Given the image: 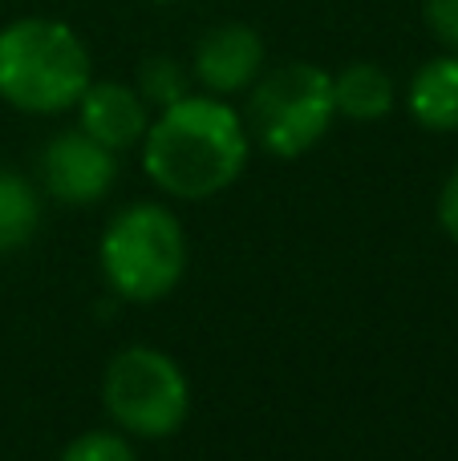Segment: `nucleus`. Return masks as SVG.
Listing matches in <instances>:
<instances>
[{"label": "nucleus", "instance_id": "3", "mask_svg": "<svg viewBox=\"0 0 458 461\" xmlns=\"http://www.w3.org/2000/svg\"><path fill=\"white\" fill-rule=\"evenodd\" d=\"M102 271L122 300L154 303L187 271V235L159 203H138L110 219L102 235Z\"/></svg>", "mask_w": 458, "mask_h": 461}, {"label": "nucleus", "instance_id": "12", "mask_svg": "<svg viewBox=\"0 0 458 461\" xmlns=\"http://www.w3.org/2000/svg\"><path fill=\"white\" fill-rule=\"evenodd\" d=\"M179 97H187V77H183V69H179V61H170V57H151V61L142 65V102H154L162 110V105L179 102Z\"/></svg>", "mask_w": 458, "mask_h": 461}, {"label": "nucleus", "instance_id": "14", "mask_svg": "<svg viewBox=\"0 0 458 461\" xmlns=\"http://www.w3.org/2000/svg\"><path fill=\"white\" fill-rule=\"evenodd\" d=\"M422 16H426V29L435 32L438 45L458 53V0H426Z\"/></svg>", "mask_w": 458, "mask_h": 461}, {"label": "nucleus", "instance_id": "10", "mask_svg": "<svg viewBox=\"0 0 458 461\" xmlns=\"http://www.w3.org/2000/svg\"><path fill=\"white\" fill-rule=\"evenodd\" d=\"M333 105L353 122H381L394 110V77L373 61H353L333 77Z\"/></svg>", "mask_w": 458, "mask_h": 461}, {"label": "nucleus", "instance_id": "11", "mask_svg": "<svg viewBox=\"0 0 458 461\" xmlns=\"http://www.w3.org/2000/svg\"><path fill=\"white\" fill-rule=\"evenodd\" d=\"M41 227L37 191L16 170H0V255L21 251Z\"/></svg>", "mask_w": 458, "mask_h": 461}, {"label": "nucleus", "instance_id": "15", "mask_svg": "<svg viewBox=\"0 0 458 461\" xmlns=\"http://www.w3.org/2000/svg\"><path fill=\"white\" fill-rule=\"evenodd\" d=\"M438 223L458 243V167L451 170V178L443 183V194H438Z\"/></svg>", "mask_w": 458, "mask_h": 461}, {"label": "nucleus", "instance_id": "6", "mask_svg": "<svg viewBox=\"0 0 458 461\" xmlns=\"http://www.w3.org/2000/svg\"><path fill=\"white\" fill-rule=\"evenodd\" d=\"M41 175H45V186L53 199L86 207V203H97L114 186L118 158L102 142H94L86 130H65L45 146Z\"/></svg>", "mask_w": 458, "mask_h": 461}, {"label": "nucleus", "instance_id": "8", "mask_svg": "<svg viewBox=\"0 0 458 461\" xmlns=\"http://www.w3.org/2000/svg\"><path fill=\"white\" fill-rule=\"evenodd\" d=\"M78 110L81 130L114 154L138 146L146 138V126H151L142 94H134L122 81H89L86 94L78 97Z\"/></svg>", "mask_w": 458, "mask_h": 461}, {"label": "nucleus", "instance_id": "9", "mask_svg": "<svg viewBox=\"0 0 458 461\" xmlns=\"http://www.w3.org/2000/svg\"><path fill=\"white\" fill-rule=\"evenodd\" d=\"M410 113L418 126L451 134L458 130V53L426 61L410 81Z\"/></svg>", "mask_w": 458, "mask_h": 461}, {"label": "nucleus", "instance_id": "5", "mask_svg": "<svg viewBox=\"0 0 458 461\" xmlns=\"http://www.w3.org/2000/svg\"><path fill=\"white\" fill-rule=\"evenodd\" d=\"M102 397L110 417L134 438H170L191 409V389H187L183 368L167 352L142 348V344L110 360Z\"/></svg>", "mask_w": 458, "mask_h": 461}, {"label": "nucleus", "instance_id": "4", "mask_svg": "<svg viewBox=\"0 0 458 461\" xmlns=\"http://www.w3.org/2000/svg\"><path fill=\"white\" fill-rule=\"evenodd\" d=\"M333 118V77L313 61H289L256 77L243 126L268 154L300 158L329 134Z\"/></svg>", "mask_w": 458, "mask_h": 461}, {"label": "nucleus", "instance_id": "1", "mask_svg": "<svg viewBox=\"0 0 458 461\" xmlns=\"http://www.w3.org/2000/svg\"><path fill=\"white\" fill-rule=\"evenodd\" d=\"M252 138L224 97H179L146 126L142 167L175 199H211L248 167Z\"/></svg>", "mask_w": 458, "mask_h": 461}, {"label": "nucleus", "instance_id": "7", "mask_svg": "<svg viewBox=\"0 0 458 461\" xmlns=\"http://www.w3.org/2000/svg\"><path fill=\"white\" fill-rule=\"evenodd\" d=\"M260 73H264V37L252 24H215L195 45V77L215 97L243 94L256 86Z\"/></svg>", "mask_w": 458, "mask_h": 461}, {"label": "nucleus", "instance_id": "2", "mask_svg": "<svg viewBox=\"0 0 458 461\" xmlns=\"http://www.w3.org/2000/svg\"><path fill=\"white\" fill-rule=\"evenodd\" d=\"M94 81L89 49L65 21L21 16L0 29V97L24 113H61Z\"/></svg>", "mask_w": 458, "mask_h": 461}, {"label": "nucleus", "instance_id": "13", "mask_svg": "<svg viewBox=\"0 0 458 461\" xmlns=\"http://www.w3.org/2000/svg\"><path fill=\"white\" fill-rule=\"evenodd\" d=\"M61 461H138V457H134V446H130L126 438L94 429V433L73 438L69 446H65Z\"/></svg>", "mask_w": 458, "mask_h": 461}]
</instances>
